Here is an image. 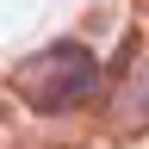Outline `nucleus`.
Wrapping results in <instances>:
<instances>
[{
	"label": "nucleus",
	"mask_w": 149,
	"mask_h": 149,
	"mask_svg": "<svg viewBox=\"0 0 149 149\" xmlns=\"http://www.w3.org/2000/svg\"><path fill=\"white\" fill-rule=\"evenodd\" d=\"M100 56L87 44H44L37 56L13 68V93L25 100L31 112H74L100 93Z\"/></svg>",
	"instance_id": "1"
},
{
	"label": "nucleus",
	"mask_w": 149,
	"mask_h": 149,
	"mask_svg": "<svg viewBox=\"0 0 149 149\" xmlns=\"http://www.w3.org/2000/svg\"><path fill=\"white\" fill-rule=\"evenodd\" d=\"M112 130L118 137H149V62L124 81L118 106H112Z\"/></svg>",
	"instance_id": "2"
}]
</instances>
